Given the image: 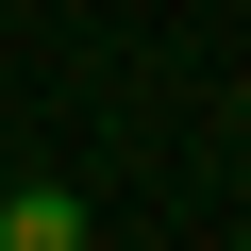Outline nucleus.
I'll use <instances>...</instances> for the list:
<instances>
[{
    "label": "nucleus",
    "instance_id": "1",
    "mask_svg": "<svg viewBox=\"0 0 251 251\" xmlns=\"http://www.w3.org/2000/svg\"><path fill=\"white\" fill-rule=\"evenodd\" d=\"M0 251H84V201L67 184H17V201H0Z\"/></svg>",
    "mask_w": 251,
    "mask_h": 251
}]
</instances>
